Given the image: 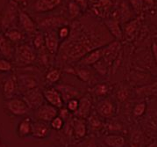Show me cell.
<instances>
[{
	"mask_svg": "<svg viewBox=\"0 0 157 147\" xmlns=\"http://www.w3.org/2000/svg\"><path fill=\"white\" fill-rule=\"evenodd\" d=\"M105 25L98 23H83L82 20H74L70 26V34L60 45L58 54L63 63L78 62L88 52L109 44L113 40Z\"/></svg>",
	"mask_w": 157,
	"mask_h": 147,
	"instance_id": "cell-1",
	"label": "cell"
},
{
	"mask_svg": "<svg viewBox=\"0 0 157 147\" xmlns=\"http://www.w3.org/2000/svg\"><path fill=\"white\" fill-rule=\"evenodd\" d=\"M37 61V51L33 46L28 42H24L15 47V53L13 63L19 68L33 65Z\"/></svg>",
	"mask_w": 157,
	"mask_h": 147,
	"instance_id": "cell-2",
	"label": "cell"
},
{
	"mask_svg": "<svg viewBox=\"0 0 157 147\" xmlns=\"http://www.w3.org/2000/svg\"><path fill=\"white\" fill-rule=\"evenodd\" d=\"M20 7L13 2L8 0L6 6L0 11V31L6 32L9 28L18 25L19 12Z\"/></svg>",
	"mask_w": 157,
	"mask_h": 147,
	"instance_id": "cell-3",
	"label": "cell"
},
{
	"mask_svg": "<svg viewBox=\"0 0 157 147\" xmlns=\"http://www.w3.org/2000/svg\"><path fill=\"white\" fill-rule=\"evenodd\" d=\"M38 30L41 32L57 30L61 26L69 25V19L63 14H53L40 18L36 21Z\"/></svg>",
	"mask_w": 157,
	"mask_h": 147,
	"instance_id": "cell-4",
	"label": "cell"
},
{
	"mask_svg": "<svg viewBox=\"0 0 157 147\" xmlns=\"http://www.w3.org/2000/svg\"><path fill=\"white\" fill-rule=\"evenodd\" d=\"M0 92L5 100H9L19 93L17 75L11 72L0 80Z\"/></svg>",
	"mask_w": 157,
	"mask_h": 147,
	"instance_id": "cell-5",
	"label": "cell"
},
{
	"mask_svg": "<svg viewBox=\"0 0 157 147\" xmlns=\"http://www.w3.org/2000/svg\"><path fill=\"white\" fill-rule=\"evenodd\" d=\"M4 108L6 112L13 116H22L26 115L30 110L29 106L21 97H13L9 100H6Z\"/></svg>",
	"mask_w": 157,
	"mask_h": 147,
	"instance_id": "cell-6",
	"label": "cell"
},
{
	"mask_svg": "<svg viewBox=\"0 0 157 147\" xmlns=\"http://www.w3.org/2000/svg\"><path fill=\"white\" fill-rule=\"evenodd\" d=\"M18 26L27 35L33 36L35 33L39 31L36 21L32 18L29 13L22 8L19 9Z\"/></svg>",
	"mask_w": 157,
	"mask_h": 147,
	"instance_id": "cell-7",
	"label": "cell"
},
{
	"mask_svg": "<svg viewBox=\"0 0 157 147\" xmlns=\"http://www.w3.org/2000/svg\"><path fill=\"white\" fill-rule=\"evenodd\" d=\"M19 93H23L28 90L39 86V77L36 74L30 71H24L17 74Z\"/></svg>",
	"mask_w": 157,
	"mask_h": 147,
	"instance_id": "cell-8",
	"label": "cell"
},
{
	"mask_svg": "<svg viewBox=\"0 0 157 147\" xmlns=\"http://www.w3.org/2000/svg\"><path fill=\"white\" fill-rule=\"evenodd\" d=\"M22 98L25 100V102L27 103L30 109H33V110H36L41 105H43L46 101L43 91H41L39 86L23 93Z\"/></svg>",
	"mask_w": 157,
	"mask_h": 147,
	"instance_id": "cell-9",
	"label": "cell"
},
{
	"mask_svg": "<svg viewBox=\"0 0 157 147\" xmlns=\"http://www.w3.org/2000/svg\"><path fill=\"white\" fill-rule=\"evenodd\" d=\"M63 0H34L31 9L34 13H48L62 6Z\"/></svg>",
	"mask_w": 157,
	"mask_h": 147,
	"instance_id": "cell-10",
	"label": "cell"
},
{
	"mask_svg": "<svg viewBox=\"0 0 157 147\" xmlns=\"http://www.w3.org/2000/svg\"><path fill=\"white\" fill-rule=\"evenodd\" d=\"M55 87L60 92L64 103L72 99H80L82 96L81 90L69 84H57Z\"/></svg>",
	"mask_w": 157,
	"mask_h": 147,
	"instance_id": "cell-11",
	"label": "cell"
},
{
	"mask_svg": "<svg viewBox=\"0 0 157 147\" xmlns=\"http://www.w3.org/2000/svg\"><path fill=\"white\" fill-rule=\"evenodd\" d=\"M65 72L74 74L78 77L79 80H81L84 83H90L93 79V72L90 69H89L88 66H82V65H76V66H67L64 68Z\"/></svg>",
	"mask_w": 157,
	"mask_h": 147,
	"instance_id": "cell-12",
	"label": "cell"
},
{
	"mask_svg": "<svg viewBox=\"0 0 157 147\" xmlns=\"http://www.w3.org/2000/svg\"><path fill=\"white\" fill-rule=\"evenodd\" d=\"M58 109L50 105L49 103L45 102L43 105H41L40 108H38L35 110L34 116L36 120L46 121L48 122L51 121L56 116L58 115Z\"/></svg>",
	"mask_w": 157,
	"mask_h": 147,
	"instance_id": "cell-13",
	"label": "cell"
},
{
	"mask_svg": "<svg viewBox=\"0 0 157 147\" xmlns=\"http://www.w3.org/2000/svg\"><path fill=\"white\" fill-rule=\"evenodd\" d=\"M45 101L50 105L56 107L58 109L63 108L64 101H63L62 95L60 92L55 86H48L43 90Z\"/></svg>",
	"mask_w": 157,
	"mask_h": 147,
	"instance_id": "cell-14",
	"label": "cell"
},
{
	"mask_svg": "<svg viewBox=\"0 0 157 147\" xmlns=\"http://www.w3.org/2000/svg\"><path fill=\"white\" fill-rule=\"evenodd\" d=\"M43 33L45 38V48L51 54H57L61 42V40L59 39L57 34V30H50Z\"/></svg>",
	"mask_w": 157,
	"mask_h": 147,
	"instance_id": "cell-15",
	"label": "cell"
},
{
	"mask_svg": "<svg viewBox=\"0 0 157 147\" xmlns=\"http://www.w3.org/2000/svg\"><path fill=\"white\" fill-rule=\"evenodd\" d=\"M14 53H15V46L6 36L5 33L0 31V56L2 58L13 61Z\"/></svg>",
	"mask_w": 157,
	"mask_h": 147,
	"instance_id": "cell-16",
	"label": "cell"
},
{
	"mask_svg": "<svg viewBox=\"0 0 157 147\" xmlns=\"http://www.w3.org/2000/svg\"><path fill=\"white\" fill-rule=\"evenodd\" d=\"M49 131H50V128L46 121H40V120L33 121L31 136L34 138L37 139L46 138L49 134Z\"/></svg>",
	"mask_w": 157,
	"mask_h": 147,
	"instance_id": "cell-17",
	"label": "cell"
},
{
	"mask_svg": "<svg viewBox=\"0 0 157 147\" xmlns=\"http://www.w3.org/2000/svg\"><path fill=\"white\" fill-rule=\"evenodd\" d=\"M104 25L106 27L108 32L111 34V35L113 36V39H115L116 41L122 40L123 32H122L121 26H120V19L111 17L104 22Z\"/></svg>",
	"mask_w": 157,
	"mask_h": 147,
	"instance_id": "cell-18",
	"label": "cell"
},
{
	"mask_svg": "<svg viewBox=\"0 0 157 147\" xmlns=\"http://www.w3.org/2000/svg\"><path fill=\"white\" fill-rule=\"evenodd\" d=\"M91 100L89 95H82L80 99H79V106L78 109L75 111V116L82 118V119H85L88 118L90 115V112H91Z\"/></svg>",
	"mask_w": 157,
	"mask_h": 147,
	"instance_id": "cell-19",
	"label": "cell"
},
{
	"mask_svg": "<svg viewBox=\"0 0 157 147\" xmlns=\"http://www.w3.org/2000/svg\"><path fill=\"white\" fill-rule=\"evenodd\" d=\"M102 58H103V49L101 47L88 52L83 58H81L77 62V64L78 65H82V66H90V65H94L98 61H100Z\"/></svg>",
	"mask_w": 157,
	"mask_h": 147,
	"instance_id": "cell-20",
	"label": "cell"
},
{
	"mask_svg": "<svg viewBox=\"0 0 157 147\" xmlns=\"http://www.w3.org/2000/svg\"><path fill=\"white\" fill-rule=\"evenodd\" d=\"M4 33H5L6 36L13 42V44L15 47L21 44V43H24L26 41L27 34H25L19 26H14L12 28H9L8 30Z\"/></svg>",
	"mask_w": 157,
	"mask_h": 147,
	"instance_id": "cell-21",
	"label": "cell"
},
{
	"mask_svg": "<svg viewBox=\"0 0 157 147\" xmlns=\"http://www.w3.org/2000/svg\"><path fill=\"white\" fill-rule=\"evenodd\" d=\"M97 111H98V114L101 116L105 118H109L115 114V105L111 100L105 99V100H102L98 104Z\"/></svg>",
	"mask_w": 157,
	"mask_h": 147,
	"instance_id": "cell-22",
	"label": "cell"
},
{
	"mask_svg": "<svg viewBox=\"0 0 157 147\" xmlns=\"http://www.w3.org/2000/svg\"><path fill=\"white\" fill-rule=\"evenodd\" d=\"M74 136L77 139H81L87 134V125L84 119L75 116L71 122Z\"/></svg>",
	"mask_w": 157,
	"mask_h": 147,
	"instance_id": "cell-23",
	"label": "cell"
},
{
	"mask_svg": "<svg viewBox=\"0 0 157 147\" xmlns=\"http://www.w3.org/2000/svg\"><path fill=\"white\" fill-rule=\"evenodd\" d=\"M82 10L81 6L74 0H69L68 4H67V17L69 20H76L80 18V16L82 15Z\"/></svg>",
	"mask_w": 157,
	"mask_h": 147,
	"instance_id": "cell-24",
	"label": "cell"
},
{
	"mask_svg": "<svg viewBox=\"0 0 157 147\" xmlns=\"http://www.w3.org/2000/svg\"><path fill=\"white\" fill-rule=\"evenodd\" d=\"M32 123L33 121L30 117H25L23 120L19 121L17 127V134L19 137L24 138L28 136H31Z\"/></svg>",
	"mask_w": 157,
	"mask_h": 147,
	"instance_id": "cell-25",
	"label": "cell"
},
{
	"mask_svg": "<svg viewBox=\"0 0 157 147\" xmlns=\"http://www.w3.org/2000/svg\"><path fill=\"white\" fill-rule=\"evenodd\" d=\"M63 71L61 68L56 66H51L45 74V81L49 85H54L59 82L62 77Z\"/></svg>",
	"mask_w": 157,
	"mask_h": 147,
	"instance_id": "cell-26",
	"label": "cell"
},
{
	"mask_svg": "<svg viewBox=\"0 0 157 147\" xmlns=\"http://www.w3.org/2000/svg\"><path fill=\"white\" fill-rule=\"evenodd\" d=\"M104 142L108 147H124L126 145V138L121 135H108Z\"/></svg>",
	"mask_w": 157,
	"mask_h": 147,
	"instance_id": "cell-27",
	"label": "cell"
},
{
	"mask_svg": "<svg viewBox=\"0 0 157 147\" xmlns=\"http://www.w3.org/2000/svg\"><path fill=\"white\" fill-rule=\"evenodd\" d=\"M113 6V0H97L94 6L95 12L100 16L101 14L107 13L109 10H111Z\"/></svg>",
	"mask_w": 157,
	"mask_h": 147,
	"instance_id": "cell-28",
	"label": "cell"
},
{
	"mask_svg": "<svg viewBox=\"0 0 157 147\" xmlns=\"http://www.w3.org/2000/svg\"><path fill=\"white\" fill-rule=\"evenodd\" d=\"M32 45L36 50V51H39L45 48V38L44 33L41 31H37L33 35L32 39Z\"/></svg>",
	"mask_w": 157,
	"mask_h": 147,
	"instance_id": "cell-29",
	"label": "cell"
},
{
	"mask_svg": "<svg viewBox=\"0 0 157 147\" xmlns=\"http://www.w3.org/2000/svg\"><path fill=\"white\" fill-rule=\"evenodd\" d=\"M111 91V85L108 83H99L95 85V86L92 88L93 93L98 97H104L106 96L109 92Z\"/></svg>",
	"mask_w": 157,
	"mask_h": 147,
	"instance_id": "cell-30",
	"label": "cell"
},
{
	"mask_svg": "<svg viewBox=\"0 0 157 147\" xmlns=\"http://www.w3.org/2000/svg\"><path fill=\"white\" fill-rule=\"evenodd\" d=\"M144 142L143 134L140 130H134L130 137V147H141Z\"/></svg>",
	"mask_w": 157,
	"mask_h": 147,
	"instance_id": "cell-31",
	"label": "cell"
},
{
	"mask_svg": "<svg viewBox=\"0 0 157 147\" xmlns=\"http://www.w3.org/2000/svg\"><path fill=\"white\" fill-rule=\"evenodd\" d=\"M14 64L13 61L5 58H0V73H11L13 72Z\"/></svg>",
	"mask_w": 157,
	"mask_h": 147,
	"instance_id": "cell-32",
	"label": "cell"
},
{
	"mask_svg": "<svg viewBox=\"0 0 157 147\" xmlns=\"http://www.w3.org/2000/svg\"><path fill=\"white\" fill-rule=\"evenodd\" d=\"M57 34H58L59 39L61 40V42H63L64 40H66L70 34V26H69V25L63 26L60 28H58L57 29Z\"/></svg>",
	"mask_w": 157,
	"mask_h": 147,
	"instance_id": "cell-33",
	"label": "cell"
},
{
	"mask_svg": "<svg viewBox=\"0 0 157 147\" xmlns=\"http://www.w3.org/2000/svg\"><path fill=\"white\" fill-rule=\"evenodd\" d=\"M137 27H138L137 20H132L131 22L127 23L125 28V35L126 37H132V35H133V34L136 31Z\"/></svg>",
	"mask_w": 157,
	"mask_h": 147,
	"instance_id": "cell-34",
	"label": "cell"
},
{
	"mask_svg": "<svg viewBox=\"0 0 157 147\" xmlns=\"http://www.w3.org/2000/svg\"><path fill=\"white\" fill-rule=\"evenodd\" d=\"M64 125V120L60 116L57 115L50 121V127L55 130H61Z\"/></svg>",
	"mask_w": 157,
	"mask_h": 147,
	"instance_id": "cell-35",
	"label": "cell"
},
{
	"mask_svg": "<svg viewBox=\"0 0 157 147\" xmlns=\"http://www.w3.org/2000/svg\"><path fill=\"white\" fill-rule=\"evenodd\" d=\"M147 109V105L145 102H140L135 105L133 109V115L135 116H141L145 113Z\"/></svg>",
	"mask_w": 157,
	"mask_h": 147,
	"instance_id": "cell-36",
	"label": "cell"
},
{
	"mask_svg": "<svg viewBox=\"0 0 157 147\" xmlns=\"http://www.w3.org/2000/svg\"><path fill=\"white\" fill-rule=\"evenodd\" d=\"M66 106H67V109H68L69 112L75 113V111L77 110V109H78V106H79V99L69 100V101L66 103Z\"/></svg>",
	"mask_w": 157,
	"mask_h": 147,
	"instance_id": "cell-37",
	"label": "cell"
},
{
	"mask_svg": "<svg viewBox=\"0 0 157 147\" xmlns=\"http://www.w3.org/2000/svg\"><path fill=\"white\" fill-rule=\"evenodd\" d=\"M138 92H141V93H139V94H145V95H149L152 93H155L157 92V83L151 85L148 87L141 88L138 90Z\"/></svg>",
	"mask_w": 157,
	"mask_h": 147,
	"instance_id": "cell-38",
	"label": "cell"
},
{
	"mask_svg": "<svg viewBox=\"0 0 157 147\" xmlns=\"http://www.w3.org/2000/svg\"><path fill=\"white\" fill-rule=\"evenodd\" d=\"M128 94H129L128 90L126 87H120L117 92V98L120 101H125L128 97Z\"/></svg>",
	"mask_w": 157,
	"mask_h": 147,
	"instance_id": "cell-39",
	"label": "cell"
},
{
	"mask_svg": "<svg viewBox=\"0 0 157 147\" xmlns=\"http://www.w3.org/2000/svg\"><path fill=\"white\" fill-rule=\"evenodd\" d=\"M89 121H90V123L92 129H100L102 124H101L100 120H99L97 116H91V117L89 119Z\"/></svg>",
	"mask_w": 157,
	"mask_h": 147,
	"instance_id": "cell-40",
	"label": "cell"
},
{
	"mask_svg": "<svg viewBox=\"0 0 157 147\" xmlns=\"http://www.w3.org/2000/svg\"><path fill=\"white\" fill-rule=\"evenodd\" d=\"M74 1H75L81 6L82 10H86L88 8V0H74Z\"/></svg>",
	"mask_w": 157,
	"mask_h": 147,
	"instance_id": "cell-41",
	"label": "cell"
},
{
	"mask_svg": "<svg viewBox=\"0 0 157 147\" xmlns=\"http://www.w3.org/2000/svg\"><path fill=\"white\" fill-rule=\"evenodd\" d=\"M60 109H61V111H60V116L63 118V120H66L69 115V111L68 110V109H63V108Z\"/></svg>",
	"mask_w": 157,
	"mask_h": 147,
	"instance_id": "cell-42",
	"label": "cell"
},
{
	"mask_svg": "<svg viewBox=\"0 0 157 147\" xmlns=\"http://www.w3.org/2000/svg\"><path fill=\"white\" fill-rule=\"evenodd\" d=\"M15 4H17L19 7L22 6H25V4L27 3V0H12Z\"/></svg>",
	"mask_w": 157,
	"mask_h": 147,
	"instance_id": "cell-43",
	"label": "cell"
},
{
	"mask_svg": "<svg viewBox=\"0 0 157 147\" xmlns=\"http://www.w3.org/2000/svg\"><path fill=\"white\" fill-rule=\"evenodd\" d=\"M153 50L155 52V58L157 60V44H155V43L153 45Z\"/></svg>",
	"mask_w": 157,
	"mask_h": 147,
	"instance_id": "cell-44",
	"label": "cell"
},
{
	"mask_svg": "<svg viewBox=\"0 0 157 147\" xmlns=\"http://www.w3.org/2000/svg\"><path fill=\"white\" fill-rule=\"evenodd\" d=\"M149 147H157V145L156 144H153V145H151Z\"/></svg>",
	"mask_w": 157,
	"mask_h": 147,
	"instance_id": "cell-45",
	"label": "cell"
},
{
	"mask_svg": "<svg viewBox=\"0 0 157 147\" xmlns=\"http://www.w3.org/2000/svg\"><path fill=\"white\" fill-rule=\"evenodd\" d=\"M0 145H1V138H0Z\"/></svg>",
	"mask_w": 157,
	"mask_h": 147,
	"instance_id": "cell-46",
	"label": "cell"
}]
</instances>
